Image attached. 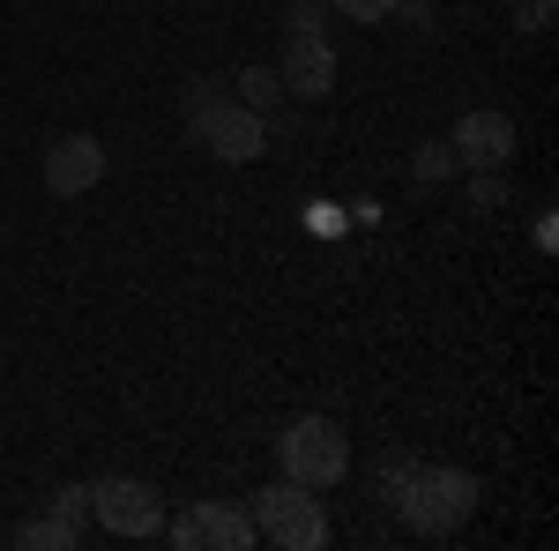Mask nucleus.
Segmentation results:
<instances>
[{
    "mask_svg": "<svg viewBox=\"0 0 559 551\" xmlns=\"http://www.w3.org/2000/svg\"><path fill=\"white\" fill-rule=\"evenodd\" d=\"M15 544H23V551H75V544H83V529L45 507V514H31V522H15Z\"/></svg>",
    "mask_w": 559,
    "mask_h": 551,
    "instance_id": "nucleus-10",
    "label": "nucleus"
},
{
    "mask_svg": "<svg viewBox=\"0 0 559 551\" xmlns=\"http://www.w3.org/2000/svg\"><path fill=\"white\" fill-rule=\"evenodd\" d=\"M276 463L292 484H313V492H329V484H344L350 477V432L336 418H321V410H306L276 432Z\"/></svg>",
    "mask_w": 559,
    "mask_h": 551,
    "instance_id": "nucleus-3",
    "label": "nucleus"
},
{
    "mask_svg": "<svg viewBox=\"0 0 559 551\" xmlns=\"http://www.w3.org/2000/svg\"><path fill=\"white\" fill-rule=\"evenodd\" d=\"M388 507H395V522L411 537H455L477 507V477L471 469H448V463H411L395 477Z\"/></svg>",
    "mask_w": 559,
    "mask_h": 551,
    "instance_id": "nucleus-1",
    "label": "nucleus"
},
{
    "mask_svg": "<svg viewBox=\"0 0 559 551\" xmlns=\"http://www.w3.org/2000/svg\"><path fill=\"white\" fill-rule=\"evenodd\" d=\"M329 15H336L329 0H284V15H276V23H284V38H321V23H329Z\"/></svg>",
    "mask_w": 559,
    "mask_h": 551,
    "instance_id": "nucleus-13",
    "label": "nucleus"
},
{
    "mask_svg": "<svg viewBox=\"0 0 559 551\" xmlns=\"http://www.w3.org/2000/svg\"><path fill=\"white\" fill-rule=\"evenodd\" d=\"M411 179H418V187L455 179V149H448V134H432V142H418V149H411Z\"/></svg>",
    "mask_w": 559,
    "mask_h": 551,
    "instance_id": "nucleus-12",
    "label": "nucleus"
},
{
    "mask_svg": "<svg viewBox=\"0 0 559 551\" xmlns=\"http://www.w3.org/2000/svg\"><path fill=\"white\" fill-rule=\"evenodd\" d=\"M500 202H508V179H500V171H471V209L492 216Z\"/></svg>",
    "mask_w": 559,
    "mask_h": 551,
    "instance_id": "nucleus-14",
    "label": "nucleus"
},
{
    "mask_svg": "<svg viewBox=\"0 0 559 551\" xmlns=\"http://www.w3.org/2000/svg\"><path fill=\"white\" fill-rule=\"evenodd\" d=\"M231 83H239V105H247V112H261V120L284 105V75H276V68H261V60H254V68H239Z\"/></svg>",
    "mask_w": 559,
    "mask_h": 551,
    "instance_id": "nucleus-11",
    "label": "nucleus"
},
{
    "mask_svg": "<svg viewBox=\"0 0 559 551\" xmlns=\"http://www.w3.org/2000/svg\"><path fill=\"white\" fill-rule=\"evenodd\" d=\"M530 239H537V254H552V239H559V224H552V209L537 216V224H530Z\"/></svg>",
    "mask_w": 559,
    "mask_h": 551,
    "instance_id": "nucleus-19",
    "label": "nucleus"
},
{
    "mask_svg": "<svg viewBox=\"0 0 559 551\" xmlns=\"http://www.w3.org/2000/svg\"><path fill=\"white\" fill-rule=\"evenodd\" d=\"M500 8H508V0H500Z\"/></svg>",
    "mask_w": 559,
    "mask_h": 551,
    "instance_id": "nucleus-20",
    "label": "nucleus"
},
{
    "mask_svg": "<svg viewBox=\"0 0 559 551\" xmlns=\"http://www.w3.org/2000/svg\"><path fill=\"white\" fill-rule=\"evenodd\" d=\"M395 15H403V31H418V38L432 31V0H395Z\"/></svg>",
    "mask_w": 559,
    "mask_h": 551,
    "instance_id": "nucleus-18",
    "label": "nucleus"
},
{
    "mask_svg": "<svg viewBox=\"0 0 559 551\" xmlns=\"http://www.w3.org/2000/svg\"><path fill=\"white\" fill-rule=\"evenodd\" d=\"M165 537H173L179 551H254V514L231 507V500H194V507L179 514V522H165Z\"/></svg>",
    "mask_w": 559,
    "mask_h": 551,
    "instance_id": "nucleus-6",
    "label": "nucleus"
},
{
    "mask_svg": "<svg viewBox=\"0 0 559 551\" xmlns=\"http://www.w3.org/2000/svg\"><path fill=\"white\" fill-rule=\"evenodd\" d=\"M508 8H515V31H530V38L552 31V15H559V0H508Z\"/></svg>",
    "mask_w": 559,
    "mask_h": 551,
    "instance_id": "nucleus-15",
    "label": "nucleus"
},
{
    "mask_svg": "<svg viewBox=\"0 0 559 551\" xmlns=\"http://www.w3.org/2000/svg\"><path fill=\"white\" fill-rule=\"evenodd\" d=\"M344 23H395V0H329Z\"/></svg>",
    "mask_w": 559,
    "mask_h": 551,
    "instance_id": "nucleus-16",
    "label": "nucleus"
},
{
    "mask_svg": "<svg viewBox=\"0 0 559 551\" xmlns=\"http://www.w3.org/2000/svg\"><path fill=\"white\" fill-rule=\"evenodd\" d=\"M448 149H455V171H500L508 157H515V120L492 112V105H477V112L455 120Z\"/></svg>",
    "mask_w": 559,
    "mask_h": 551,
    "instance_id": "nucleus-7",
    "label": "nucleus"
},
{
    "mask_svg": "<svg viewBox=\"0 0 559 551\" xmlns=\"http://www.w3.org/2000/svg\"><path fill=\"white\" fill-rule=\"evenodd\" d=\"M254 537L276 551H321L329 544V507L313 500V484H269V492H254Z\"/></svg>",
    "mask_w": 559,
    "mask_h": 551,
    "instance_id": "nucleus-4",
    "label": "nucleus"
},
{
    "mask_svg": "<svg viewBox=\"0 0 559 551\" xmlns=\"http://www.w3.org/2000/svg\"><path fill=\"white\" fill-rule=\"evenodd\" d=\"M105 165H112V157H105V142H97V134H60V142H52V149H45V194H52V202H75V194H90V187H97V179H105Z\"/></svg>",
    "mask_w": 559,
    "mask_h": 551,
    "instance_id": "nucleus-8",
    "label": "nucleus"
},
{
    "mask_svg": "<svg viewBox=\"0 0 559 551\" xmlns=\"http://www.w3.org/2000/svg\"><path fill=\"white\" fill-rule=\"evenodd\" d=\"M187 134L210 149L216 165H254L261 149H269L261 112H247L239 97H224L210 75H194V83H187Z\"/></svg>",
    "mask_w": 559,
    "mask_h": 551,
    "instance_id": "nucleus-2",
    "label": "nucleus"
},
{
    "mask_svg": "<svg viewBox=\"0 0 559 551\" xmlns=\"http://www.w3.org/2000/svg\"><path fill=\"white\" fill-rule=\"evenodd\" d=\"M276 75H284V97H329L336 89V45L329 38H284V60H276Z\"/></svg>",
    "mask_w": 559,
    "mask_h": 551,
    "instance_id": "nucleus-9",
    "label": "nucleus"
},
{
    "mask_svg": "<svg viewBox=\"0 0 559 551\" xmlns=\"http://www.w3.org/2000/svg\"><path fill=\"white\" fill-rule=\"evenodd\" d=\"M52 514L83 529V522H90V484H60V492H52Z\"/></svg>",
    "mask_w": 559,
    "mask_h": 551,
    "instance_id": "nucleus-17",
    "label": "nucleus"
},
{
    "mask_svg": "<svg viewBox=\"0 0 559 551\" xmlns=\"http://www.w3.org/2000/svg\"><path fill=\"white\" fill-rule=\"evenodd\" d=\"M90 514H97V529L105 537H165V500H157V484H142V477H97L90 484Z\"/></svg>",
    "mask_w": 559,
    "mask_h": 551,
    "instance_id": "nucleus-5",
    "label": "nucleus"
}]
</instances>
